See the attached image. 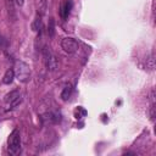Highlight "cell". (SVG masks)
Wrapping results in <instances>:
<instances>
[{
  "label": "cell",
  "mask_w": 156,
  "mask_h": 156,
  "mask_svg": "<svg viewBox=\"0 0 156 156\" xmlns=\"http://www.w3.org/2000/svg\"><path fill=\"white\" fill-rule=\"evenodd\" d=\"M7 150L11 155H17L21 151V136L17 129L12 130L7 140Z\"/></svg>",
  "instance_id": "1"
},
{
  "label": "cell",
  "mask_w": 156,
  "mask_h": 156,
  "mask_svg": "<svg viewBox=\"0 0 156 156\" xmlns=\"http://www.w3.org/2000/svg\"><path fill=\"white\" fill-rule=\"evenodd\" d=\"M15 76L17 77V79L22 83H27L30 79V68L26 62H17L16 67H15Z\"/></svg>",
  "instance_id": "2"
},
{
  "label": "cell",
  "mask_w": 156,
  "mask_h": 156,
  "mask_svg": "<svg viewBox=\"0 0 156 156\" xmlns=\"http://www.w3.org/2000/svg\"><path fill=\"white\" fill-rule=\"evenodd\" d=\"M43 60H44L45 67H46L49 71H51V72L56 71V68L58 67V61H57L56 56H55V55L49 50V48H46V46L43 49Z\"/></svg>",
  "instance_id": "3"
},
{
  "label": "cell",
  "mask_w": 156,
  "mask_h": 156,
  "mask_svg": "<svg viewBox=\"0 0 156 156\" xmlns=\"http://www.w3.org/2000/svg\"><path fill=\"white\" fill-rule=\"evenodd\" d=\"M61 48L67 54H74L78 50V41L74 38H71V37L63 38L61 40Z\"/></svg>",
  "instance_id": "4"
},
{
  "label": "cell",
  "mask_w": 156,
  "mask_h": 156,
  "mask_svg": "<svg viewBox=\"0 0 156 156\" xmlns=\"http://www.w3.org/2000/svg\"><path fill=\"white\" fill-rule=\"evenodd\" d=\"M5 102L6 104H9L10 105V108H15L18 104H21V101H22V98H21V95H20V91L18 90H13V91H11V93H9V94H6V96H5Z\"/></svg>",
  "instance_id": "5"
},
{
  "label": "cell",
  "mask_w": 156,
  "mask_h": 156,
  "mask_svg": "<svg viewBox=\"0 0 156 156\" xmlns=\"http://www.w3.org/2000/svg\"><path fill=\"white\" fill-rule=\"evenodd\" d=\"M5 4H6V10H7L9 18L12 22H15L17 20V15H16V10H15V1L13 0H5Z\"/></svg>",
  "instance_id": "6"
},
{
  "label": "cell",
  "mask_w": 156,
  "mask_h": 156,
  "mask_svg": "<svg viewBox=\"0 0 156 156\" xmlns=\"http://www.w3.org/2000/svg\"><path fill=\"white\" fill-rule=\"evenodd\" d=\"M71 9H72V2L71 1L63 2L61 5V7H60V16L62 18H67L68 15H69V12H71Z\"/></svg>",
  "instance_id": "7"
},
{
  "label": "cell",
  "mask_w": 156,
  "mask_h": 156,
  "mask_svg": "<svg viewBox=\"0 0 156 156\" xmlns=\"http://www.w3.org/2000/svg\"><path fill=\"white\" fill-rule=\"evenodd\" d=\"M72 93H73V88H72V85H71V84L66 85V87L63 88V90L61 91V99H62L63 101H67V100L71 98Z\"/></svg>",
  "instance_id": "8"
},
{
  "label": "cell",
  "mask_w": 156,
  "mask_h": 156,
  "mask_svg": "<svg viewBox=\"0 0 156 156\" xmlns=\"http://www.w3.org/2000/svg\"><path fill=\"white\" fill-rule=\"evenodd\" d=\"M13 78H15V71L13 69H7L4 74V78H2V82L5 84H11L13 82Z\"/></svg>",
  "instance_id": "9"
},
{
  "label": "cell",
  "mask_w": 156,
  "mask_h": 156,
  "mask_svg": "<svg viewBox=\"0 0 156 156\" xmlns=\"http://www.w3.org/2000/svg\"><path fill=\"white\" fill-rule=\"evenodd\" d=\"M85 116H87V110H85L84 107L78 106V107L74 110V117H76L77 119H80V118H83V117H85Z\"/></svg>",
  "instance_id": "10"
},
{
  "label": "cell",
  "mask_w": 156,
  "mask_h": 156,
  "mask_svg": "<svg viewBox=\"0 0 156 156\" xmlns=\"http://www.w3.org/2000/svg\"><path fill=\"white\" fill-rule=\"evenodd\" d=\"M32 29H33L34 32H40V29H41V18H40V16H37L35 20L33 21V23H32Z\"/></svg>",
  "instance_id": "11"
},
{
  "label": "cell",
  "mask_w": 156,
  "mask_h": 156,
  "mask_svg": "<svg viewBox=\"0 0 156 156\" xmlns=\"http://www.w3.org/2000/svg\"><path fill=\"white\" fill-rule=\"evenodd\" d=\"M48 33H49L50 37H54V34H55V21H54V18H50V20H49Z\"/></svg>",
  "instance_id": "12"
},
{
  "label": "cell",
  "mask_w": 156,
  "mask_h": 156,
  "mask_svg": "<svg viewBox=\"0 0 156 156\" xmlns=\"http://www.w3.org/2000/svg\"><path fill=\"white\" fill-rule=\"evenodd\" d=\"M7 46H9V40L5 37L0 35V50H5Z\"/></svg>",
  "instance_id": "13"
},
{
  "label": "cell",
  "mask_w": 156,
  "mask_h": 156,
  "mask_svg": "<svg viewBox=\"0 0 156 156\" xmlns=\"http://www.w3.org/2000/svg\"><path fill=\"white\" fill-rule=\"evenodd\" d=\"M38 9L40 10L41 13H44V11H45V9H46V1H45V0H39Z\"/></svg>",
  "instance_id": "14"
},
{
  "label": "cell",
  "mask_w": 156,
  "mask_h": 156,
  "mask_svg": "<svg viewBox=\"0 0 156 156\" xmlns=\"http://www.w3.org/2000/svg\"><path fill=\"white\" fill-rule=\"evenodd\" d=\"M15 2H16L18 6H23V4H24V0H15Z\"/></svg>",
  "instance_id": "15"
}]
</instances>
